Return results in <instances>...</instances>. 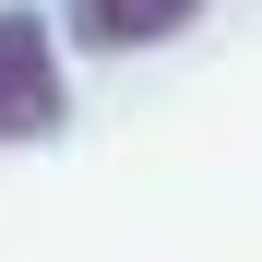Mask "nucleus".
<instances>
[{
	"label": "nucleus",
	"mask_w": 262,
	"mask_h": 262,
	"mask_svg": "<svg viewBox=\"0 0 262 262\" xmlns=\"http://www.w3.org/2000/svg\"><path fill=\"white\" fill-rule=\"evenodd\" d=\"M60 119H72V83H60L48 12H0V143H48Z\"/></svg>",
	"instance_id": "obj_1"
},
{
	"label": "nucleus",
	"mask_w": 262,
	"mask_h": 262,
	"mask_svg": "<svg viewBox=\"0 0 262 262\" xmlns=\"http://www.w3.org/2000/svg\"><path fill=\"white\" fill-rule=\"evenodd\" d=\"M60 24H72V48L131 60V48H167V36H191V24H203V0H60Z\"/></svg>",
	"instance_id": "obj_2"
}]
</instances>
